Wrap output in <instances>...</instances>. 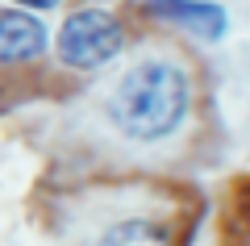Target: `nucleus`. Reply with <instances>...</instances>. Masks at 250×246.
Returning <instances> with one entry per match:
<instances>
[{
	"label": "nucleus",
	"instance_id": "obj_4",
	"mask_svg": "<svg viewBox=\"0 0 250 246\" xmlns=\"http://www.w3.org/2000/svg\"><path fill=\"white\" fill-rule=\"evenodd\" d=\"M50 42L54 34L38 13L13 9V4L0 9V71L21 75V71L42 67V59L50 54Z\"/></svg>",
	"mask_w": 250,
	"mask_h": 246
},
{
	"label": "nucleus",
	"instance_id": "obj_6",
	"mask_svg": "<svg viewBox=\"0 0 250 246\" xmlns=\"http://www.w3.org/2000/svg\"><path fill=\"white\" fill-rule=\"evenodd\" d=\"M4 4H13V9H25V13H38V17H46V13L62 9L67 0H4Z\"/></svg>",
	"mask_w": 250,
	"mask_h": 246
},
{
	"label": "nucleus",
	"instance_id": "obj_3",
	"mask_svg": "<svg viewBox=\"0 0 250 246\" xmlns=\"http://www.w3.org/2000/svg\"><path fill=\"white\" fill-rule=\"evenodd\" d=\"M54 63L71 75H100V71L117 67L129 50V25L117 17L113 9L100 4H83V9L67 13L62 25L54 29Z\"/></svg>",
	"mask_w": 250,
	"mask_h": 246
},
{
	"label": "nucleus",
	"instance_id": "obj_5",
	"mask_svg": "<svg viewBox=\"0 0 250 246\" xmlns=\"http://www.w3.org/2000/svg\"><path fill=\"white\" fill-rule=\"evenodd\" d=\"M142 13L154 25H167L200 42H221L229 34V13L217 0H142Z\"/></svg>",
	"mask_w": 250,
	"mask_h": 246
},
{
	"label": "nucleus",
	"instance_id": "obj_1",
	"mask_svg": "<svg viewBox=\"0 0 250 246\" xmlns=\"http://www.w3.org/2000/svg\"><path fill=\"white\" fill-rule=\"evenodd\" d=\"M196 105V75L175 46L134 50L96 88V121L117 146L159 150L175 138Z\"/></svg>",
	"mask_w": 250,
	"mask_h": 246
},
{
	"label": "nucleus",
	"instance_id": "obj_2",
	"mask_svg": "<svg viewBox=\"0 0 250 246\" xmlns=\"http://www.w3.org/2000/svg\"><path fill=\"white\" fill-rule=\"evenodd\" d=\"M171 204L142 196V188L100 192L75 204V246H179Z\"/></svg>",
	"mask_w": 250,
	"mask_h": 246
}]
</instances>
